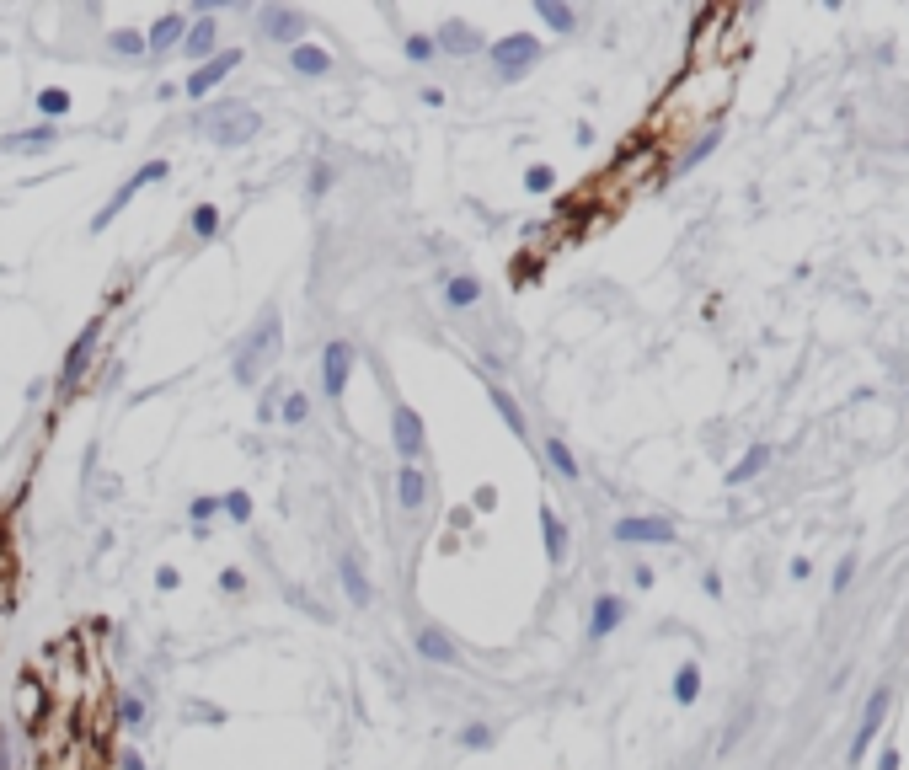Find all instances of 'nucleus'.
Instances as JSON below:
<instances>
[{
    "instance_id": "obj_5",
    "label": "nucleus",
    "mask_w": 909,
    "mask_h": 770,
    "mask_svg": "<svg viewBox=\"0 0 909 770\" xmlns=\"http://www.w3.org/2000/svg\"><path fill=\"white\" fill-rule=\"evenodd\" d=\"M166 177H172V161H161V156H156V161H145V166H140V172H134L129 182H118V193L102 204V214H91V236H102V230L113 225V220H118V214L129 209V204H134V193L156 188V182H166Z\"/></svg>"
},
{
    "instance_id": "obj_9",
    "label": "nucleus",
    "mask_w": 909,
    "mask_h": 770,
    "mask_svg": "<svg viewBox=\"0 0 909 770\" xmlns=\"http://www.w3.org/2000/svg\"><path fill=\"white\" fill-rule=\"evenodd\" d=\"M257 27H263L268 43H284V49H295L311 33V22H305V11H289V6H263L257 11Z\"/></svg>"
},
{
    "instance_id": "obj_27",
    "label": "nucleus",
    "mask_w": 909,
    "mask_h": 770,
    "mask_svg": "<svg viewBox=\"0 0 909 770\" xmlns=\"http://www.w3.org/2000/svg\"><path fill=\"white\" fill-rule=\"evenodd\" d=\"M535 17H541L551 33H573V27H578L573 6H562V0H535Z\"/></svg>"
},
{
    "instance_id": "obj_20",
    "label": "nucleus",
    "mask_w": 909,
    "mask_h": 770,
    "mask_svg": "<svg viewBox=\"0 0 909 770\" xmlns=\"http://www.w3.org/2000/svg\"><path fill=\"white\" fill-rule=\"evenodd\" d=\"M621 615H626V599L599 594V599H594V610H589V642H605L610 631L621 626Z\"/></svg>"
},
{
    "instance_id": "obj_40",
    "label": "nucleus",
    "mask_w": 909,
    "mask_h": 770,
    "mask_svg": "<svg viewBox=\"0 0 909 770\" xmlns=\"http://www.w3.org/2000/svg\"><path fill=\"white\" fill-rule=\"evenodd\" d=\"M113 765H118V770H145V760H140V749H134V744H123Z\"/></svg>"
},
{
    "instance_id": "obj_32",
    "label": "nucleus",
    "mask_w": 909,
    "mask_h": 770,
    "mask_svg": "<svg viewBox=\"0 0 909 770\" xmlns=\"http://www.w3.org/2000/svg\"><path fill=\"white\" fill-rule=\"evenodd\" d=\"M38 113H43V123L65 118V113H70V91H65V86H49V91H38Z\"/></svg>"
},
{
    "instance_id": "obj_37",
    "label": "nucleus",
    "mask_w": 909,
    "mask_h": 770,
    "mask_svg": "<svg viewBox=\"0 0 909 770\" xmlns=\"http://www.w3.org/2000/svg\"><path fill=\"white\" fill-rule=\"evenodd\" d=\"M765 460H770L765 450H749V455H744V460H738V466L728 471V482H749V476H754V471H760V466H765Z\"/></svg>"
},
{
    "instance_id": "obj_22",
    "label": "nucleus",
    "mask_w": 909,
    "mask_h": 770,
    "mask_svg": "<svg viewBox=\"0 0 909 770\" xmlns=\"http://www.w3.org/2000/svg\"><path fill=\"white\" fill-rule=\"evenodd\" d=\"M541 541H546V562L562 567L567 562V525L557 519V508H551V503H541Z\"/></svg>"
},
{
    "instance_id": "obj_34",
    "label": "nucleus",
    "mask_w": 909,
    "mask_h": 770,
    "mask_svg": "<svg viewBox=\"0 0 909 770\" xmlns=\"http://www.w3.org/2000/svg\"><path fill=\"white\" fill-rule=\"evenodd\" d=\"M188 519H193V530H204L209 519H220V498H214V492H198V498L188 503Z\"/></svg>"
},
{
    "instance_id": "obj_26",
    "label": "nucleus",
    "mask_w": 909,
    "mask_h": 770,
    "mask_svg": "<svg viewBox=\"0 0 909 770\" xmlns=\"http://www.w3.org/2000/svg\"><path fill=\"white\" fill-rule=\"evenodd\" d=\"M273 412H279L284 428H305V423H311V396H305V391H284V402Z\"/></svg>"
},
{
    "instance_id": "obj_29",
    "label": "nucleus",
    "mask_w": 909,
    "mask_h": 770,
    "mask_svg": "<svg viewBox=\"0 0 909 770\" xmlns=\"http://www.w3.org/2000/svg\"><path fill=\"white\" fill-rule=\"evenodd\" d=\"M402 54L412 59V65H434V59H439V43H434V33H407V38H402Z\"/></svg>"
},
{
    "instance_id": "obj_23",
    "label": "nucleus",
    "mask_w": 909,
    "mask_h": 770,
    "mask_svg": "<svg viewBox=\"0 0 909 770\" xmlns=\"http://www.w3.org/2000/svg\"><path fill=\"white\" fill-rule=\"evenodd\" d=\"M487 402L498 407V418L508 423V434H514V439H525V434H530V418H525V407H519L514 396L503 391V385H487Z\"/></svg>"
},
{
    "instance_id": "obj_18",
    "label": "nucleus",
    "mask_w": 909,
    "mask_h": 770,
    "mask_svg": "<svg viewBox=\"0 0 909 770\" xmlns=\"http://www.w3.org/2000/svg\"><path fill=\"white\" fill-rule=\"evenodd\" d=\"M418 658H428V664H444V669H455L460 664V648L450 642V631L444 626H418Z\"/></svg>"
},
{
    "instance_id": "obj_42",
    "label": "nucleus",
    "mask_w": 909,
    "mask_h": 770,
    "mask_svg": "<svg viewBox=\"0 0 909 770\" xmlns=\"http://www.w3.org/2000/svg\"><path fill=\"white\" fill-rule=\"evenodd\" d=\"M156 589H161V594L177 589V567H156Z\"/></svg>"
},
{
    "instance_id": "obj_13",
    "label": "nucleus",
    "mask_w": 909,
    "mask_h": 770,
    "mask_svg": "<svg viewBox=\"0 0 909 770\" xmlns=\"http://www.w3.org/2000/svg\"><path fill=\"white\" fill-rule=\"evenodd\" d=\"M337 583H343V594H348V605H353V610L375 605V583H369L359 551H343V557H337Z\"/></svg>"
},
{
    "instance_id": "obj_1",
    "label": "nucleus",
    "mask_w": 909,
    "mask_h": 770,
    "mask_svg": "<svg viewBox=\"0 0 909 770\" xmlns=\"http://www.w3.org/2000/svg\"><path fill=\"white\" fill-rule=\"evenodd\" d=\"M279 343H284V311H279V305H263V316L252 321V332H246L236 364H230V369H236V380L257 385V375H263V364L279 353Z\"/></svg>"
},
{
    "instance_id": "obj_30",
    "label": "nucleus",
    "mask_w": 909,
    "mask_h": 770,
    "mask_svg": "<svg viewBox=\"0 0 909 770\" xmlns=\"http://www.w3.org/2000/svg\"><path fill=\"white\" fill-rule=\"evenodd\" d=\"M220 514L230 519V525H252V492H246V487L225 492V498H220Z\"/></svg>"
},
{
    "instance_id": "obj_4",
    "label": "nucleus",
    "mask_w": 909,
    "mask_h": 770,
    "mask_svg": "<svg viewBox=\"0 0 909 770\" xmlns=\"http://www.w3.org/2000/svg\"><path fill=\"white\" fill-rule=\"evenodd\" d=\"M102 332H107V311L91 316L86 327L75 332V343L65 348V359H59V396H70L75 385L86 380V369H91V359H97V348H102Z\"/></svg>"
},
{
    "instance_id": "obj_6",
    "label": "nucleus",
    "mask_w": 909,
    "mask_h": 770,
    "mask_svg": "<svg viewBox=\"0 0 909 770\" xmlns=\"http://www.w3.org/2000/svg\"><path fill=\"white\" fill-rule=\"evenodd\" d=\"M391 450L402 455V466H418L423 450H428V428H423V412L396 402L391 407Z\"/></svg>"
},
{
    "instance_id": "obj_12",
    "label": "nucleus",
    "mask_w": 909,
    "mask_h": 770,
    "mask_svg": "<svg viewBox=\"0 0 909 770\" xmlns=\"http://www.w3.org/2000/svg\"><path fill=\"white\" fill-rule=\"evenodd\" d=\"M434 43H439V54H455V59H471V54H487V38H482V27H471L466 17H450L434 33Z\"/></svg>"
},
{
    "instance_id": "obj_35",
    "label": "nucleus",
    "mask_w": 909,
    "mask_h": 770,
    "mask_svg": "<svg viewBox=\"0 0 909 770\" xmlns=\"http://www.w3.org/2000/svg\"><path fill=\"white\" fill-rule=\"evenodd\" d=\"M492 738L498 733H492L487 722H466V728H460V749H492Z\"/></svg>"
},
{
    "instance_id": "obj_36",
    "label": "nucleus",
    "mask_w": 909,
    "mask_h": 770,
    "mask_svg": "<svg viewBox=\"0 0 909 770\" xmlns=\"http://www.w3.org/2000/svg\"><path fill=\"white\" fill-rule=\"evenodd\" d=\"M696 690H701V674H696V664H685L674 674V701H696Z\"/></svg>"
},
{
    "instance_id": "obj_39",
    "label": "nucleus",
    "mask_w": 909,
    "mask_h": 770,
    "mask_svg": "<svg viewBox=\"0 0 909 770\" xmlns=\"http://www.w3.org/2000/svg\"><path fill=\"white\" fill-rule=\"evenodd\" d=\"M220 589L241 599V594H246V573H241V567H225V573H220Z\"/></svg>"
},
{
    "instance_id": "obj_41",
    "label": "nucleus",
    "mask_w": 909,
    "mask_h": 770,
    "mask_svg": "<svg viewBox=\"0 0 909 770\" xmlns=\"http://www.w3.org/2000/svg\"><path fill=\"white\" fill-rule=\"evenodd\" d=\"M332 188V166H316V177H311V193H327Z\"/></svg>"
},
{
    "instance_id": "obj_19",
    "label": "nucleus",
    "mask_w": 909,
    "mask_h": 770,
    "mask_svg": "<svg viewBox=\"0 0 909 770\" xmlns=\"http://www.w3.org/2000/svg\"><path fill=\"white\" fill-rule=\"evenodd\" d=\"M396 503H402V514H423V503H428V471L423 466H396Z\"/></svg>"
},
{
    "instance_id": "obj_38",
    "label": "nucleus",
    "mask_w": 909,
    "mask_h": 770,
    "mask_svg": "<svg viewBox=\"0 0 909 770\" xmlns=\"http://www.w3.org/2000/svg\"><path fill=\"white\" fill-rule=\"evenodd\" d=\"M525 188H530V193H551V188H557V172H551V166H530V172H525Z\"/></svg>"
},
{
    "instance_id": "obj_21",
    "label": "nucleus",
    "mask_w": 909,
    "mask_h": 770,
    "mask_svg": "<svg viewBox=\"0 0 909 770\" xmlns=\"http://www.w3.org/2000/svg\"><path fill=\"white\" fill-rule=\"evenodd\" d=\"M439 295L450 311H471V305L482 300V279H476V273H450V279L439 284Z\"/></svg>"
},
{
    "instance_id": "obj_3",
    "label": "nucleus",
    "mask_w": 909,
    "mask_h": 770,
    "mask_svg": "<svg viewBox=\"0 0 909 770\" xmlns=\"http://www.w3.org/2000/svg\"><path fill=\"white\" fill-rule=\"evenodd\" d=\"M541 49H546V43L535 38V33H508V38H498V43H487V65H492V75H498V81L508 86V81H519L525 70H535Z\"/></svg>"
},
{
    "instance_id": "obj_33",
    "label": "nucleus",
    "mask_w": 909,
    "mask_h": 770,
    "mask_svg": "<svg viewBox=\"0 0 909 770\" xmlns=\"http://www.w3.org/2000/svg\"><path fill=\"white\" fill-rule=\"evenodd\" d=\"M118 728H129V733H140V728H145V701H140V696H129V690L118 696Z\"/></svg>"
},
{
    "instance_id": "obj_11",
    "label": "nucleus",
    "mask_w": 909,
    "mask_h": 770,
    "mask_svg": "<svg viewBox=\"0 0 909 770\" xmlns=\"http://www.w3.org/2000/svg\"><path fill=\"white\" fill-rule=\"evenodd\" d=\"M54 712V696H49V685L38 680V674H22L17 680V722L27 733H38L43 728V717Z\"/></svg>"
},
{
    "instance_id": "obj_10",
    "label": "nucleus",
    "mask_w": 909,
    "mask_h": 770,
    "mask_svg": "<svg viewBox=\"0 0 909 770\" xmlns=\"http://www.w3.org/2000/svg\"><path fill=\"white\" fill-rule=\"evenodd\" d=\"M615 541L621 546H674V525L669 519H658V514H626V519H615Z\"/></svg>"
},
{
    "instance_id": "obj_16",
    "label": "nucleus",
    "mask_w": 909,
    "mask_h": 770,
    "mask_svg": "<svg viewBox=\"0 0 909 770\" xmlns=\"http://www.w3.org/2000/svg\"><path fill=\"white\" fill-rule=\"evenodd\" d=\"M289 70L305 75V81H327L337 70V59H332V49H321V43H295V49H289Z\"/></svg>"
},
{
    "instance_id": "obj_14",
    "label": "nucleus",
    "mask_w": 909,
    "mask_h": 770,
    "mask_svg": "<svg viewBox=\"0 0 909 770\" xmlns=\"http://www.w3.org/2000/svg\"><path fill=\"white\" fill-rule=\"evenodd\" d=\"M188 11H161L156 22H150V33H145V54H172L182 38H188Z\"/></svg>"
},
{
    "instance_id": "obj_24",
    "label": "nucleus",
    "mask_w": 909,
    "mask_h": 770,
    "mask_svg": "<svg viewBox=\"0 0 909 770\" xmlns=\"http://www.w3.org/2000/svg\"><path fill=\"white\" fill-rule=\"evenodd\" d=\"M541 455H546L551 476H562V482H578V460H573V450L562 444V434H551V439L541 444Z\"/></svg>"
},
{
    "instance_id": "obj_25",
    "label": "nucleus",
    "mask_w": 909,
    "mask_h": 770,
    "mask_svg": "<svg viewBox=\"0 0 909 770\" xmlns=\"http://www.w3.org/2000/svg\"><path fill=\"white\" fill-rule=\"evenodd\" d=\"M188 230H193V241H198V246L220 241V204H198V209L188 214Z\"/></svg>"
},
{
    "instance_id": "obj_17",
    "label": "nucleus",
    "mask_w": 909,
    "mask_h": 770,
    "mask_svg": "<svg viewBox=\"0 0 909 770\" xmlns=\"http://www.w3.org/2000/svg\"><path fill=\"white\" fill-rule=\"evenodd\" d=\"M182 54H188L193 65H204V59L220 54V22H214V17H193L188 38H182Z\"/></svg>"
},
{
    "instance_id": "obj_31",
    "label": "nucleus",
    "mask_w": 909,
    "mask_h": 770,
    "mask_svg": "<svg viewBox=\"0 0 909 770\" xmlns=\"http://www.w3.org/2000/svg\"><path fill=\"white\" fill-rule=\"evenodd\" d=\"M883 712H888V696L877 690V696L867 701V717H861V733H856V754L872 744V733H877V722H883Z\"/></svg>"
},
{
    "instance_id": "obj_15",
    "label": "nucleus",
    "mask_w": 909,
    "mask_h": 770,
    "mask_svg": "<svg viewBox=\"0 0 909 770\" xmlns=\"http://www.w3.org/2000/svg\"><path fill=\"white\" fill-rule=\"evenodd\" d=\"M59 134H65V129H54V123H33V129L6 134V140H0V150H6V156H43V150L59 145Z\"/></svg>"
},
{
    "instance_id": "obj_43",
    "label": "nucleus",
    "mask_w": 909,
    "mask_h": 770,
    "mask_svg": "<svg viewBox=\"0 0 909 770\" xmlns=\"http://www.w3.org/2000/svg\"><path fill=\"white\" fill-rule=\"evenodd\" d=\"M476 508H498V487H476Z\"/></svg>"
},
{
    "instance_id": "obj_8",
    "label": "nucleus",
    "mask_w": 909,
    "mask_h": 770,
    "mask_svg": "<svg viewBox=\"0 0 909 770\" xmlns=\"http://www.w3.org/2000/svg\"><path fill=\"white\" fill-rule=\"evenodd\" d=\"M241 59H246L241 49H220L214 59H204V65H193V75H188V86H182V91H188L193 102H209L214 91H220V86L230 81V75L241 70Z\"/></svg>"
},
{
    "instance_id": "obj_7",
    "label": "nucleus",
    "mask_w": 909,
    "mask_h": 770,
    "mask_svg": "<svg viewBox=\"0 0 909 770\" xmlns=\"http://www.w3.org/2000/svg\"><path fill=\"white\" fill-rule=\"evenodd\" d=\"M353 364H359V343H348V337H332V343L321 348V391H327V402H343L348 396Z\"/></svg>"
},
{
    "instance_id": "obj_2",
    "label": "nucleus",
    "mask_w": 909,
    "mask_h": 770,
    "mask_svg": "<svg viewBox=\"0 0 909 770\" xmlns=\"http://www.w3.org/2000/svg\"><path fill=\"white\" fill-rule=\"evenodd\" d=\"M198 129H204L214 145H246V140H257V129H263V113H257L252 102L220 97V102H209L204 113H198Z\"/></svg>"
},
{
    "instance_id": "obj_28",
    "label": "nucleus",
    "mask_w": 909,
    "mask_h": 770,
    "mask_svg": "<svg viewBox=\"0 0 909 770\" xmlns=\"http://www.w3.org/2000/svg\"><path fill=\"white\" fill-rule=\"evenodd\" d=\"M107 49L123 54V59H140L145 54V33H140V27H113V33H107Z\"/></svg>"
},
{
    "instance_id": "obj_44",
    "label": "nucleus",
    "mask_w": 909,
    "mask_h": 770,
    "mask_svg": "<svg viewBox=\"0 0 909 770\" xmlns=\"http://www.w3.org/2000/svg\"><path fill=\"white\" fill-rule=\"evenodd\" d=\"M883 770H899V754H883Z\"/></svg>"
}]
</instances>
